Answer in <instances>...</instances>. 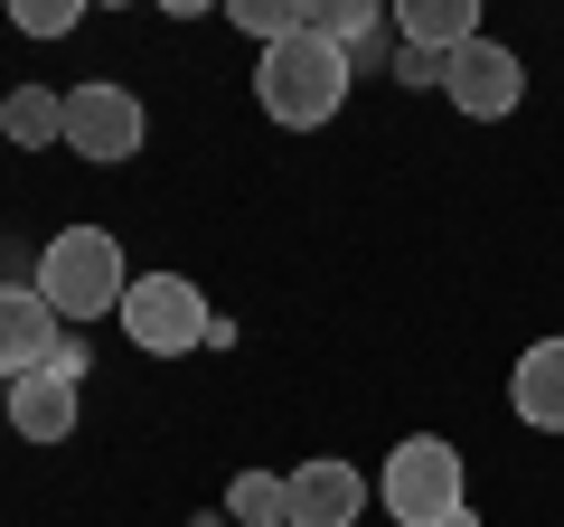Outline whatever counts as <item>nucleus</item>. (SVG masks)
Returning a JSON list of instances; mask_svg holds the SVG:
<instances>
[{"instance_id": "nucleus-10", "label": "nucleus", "mask_w": 564, "mask_h": 527, "mask_svg": "<svg viewBox=\"0 0 564 527\" xmlns=\"http://www.w3.org/2000/svg\"><path fill=\"white\" fill-rule=\"evenodd\" d=\"M508 406H518L527 433H564V330L518 348V367H508Z\"/></svg>"}, {"instance_id": "nucleus-2", "label": "nucleus", "mask_w": 564, "mask_h": 527, "mask_svg": "<svg viewBox=\"0 0 564 527\" xmlns=\"http://www.w3.org/2000/svg\"><path fill=\"white\" fill-rule=\"evenodd\" d=\"M29 283L47 292V311H57L66 330H85V321H113V311H122V292H132V264H122V245L104 236V226H57Z\"/></svg>"}, {"instance_id": "nucleus-1", "label": "nucleus", "mask_w": 564, "mask_h": 527, "mask_svg": "<svg viewBox=\"0 0 564 527\" xmlns=\"http://www.w3.org/2000/svg\"><path fill=\"white\" fill-rule=\"evenodd\" d=\"M348 85H358V66H348L321 29L263 47V66H254V104H263V122H282V132H321V122L348 104Z\"/></svg>"}, {"instance_id": "nucleus-16", "label": "nucleus", "mask_w": 564, "mask_h": 527, "mask_svg": "<svg viewBox=\"0 0 564 527\" xmlns=\"http://www.w3.org/2000/svg\"><path fill=\"white\" fill-rule=\"evenodd\" d=\"M10 20H20V39H66L85 10L76 0H10Z\"/></svg>"}, {"instance_id": "nucleus-8", "label": "nucleus", "mask_w": 564, "mask_h": 527, "mask_svg": "<svg viewBox=\"0 0 564 527\" xmlns=\"http://www.w3.org/2000/svg\"><path fill=\"white\" fill-rule=\"evenodd\" d=\"M367 508V471L339 452H311L302 471H282V527H358Z\"/></svg>"}, {"instance_id": "nucleus-4", "label": "nucleus", "mask_w": 564, "mask_h": 527, "mask_svg": "<svg viewBox=\"0 0 564 527\" xmlns=\"http://www.w3.org/2000/svg\"><path fill=\"white\" fill-rule=\"evenodd\" d=\"M122 340L141 348V358H188V348L217 340V311H207V292L188 283V273H132V292H122Z\"/></svg>"}, {"instance_id": "nucleus-12", "label": "nucleus", "mask_w": 564, "mask_h": 527, "mask_svg": "<svg viewBox=\"0 0 564 527\" xmlns=\"http://www.w3.org/2000/svg\"><path fill=\"white\" fill-rule=\"evenodd\" d=\"M311 29H321V39L339 47V57L358 66V76L386 57V47H395V20H386L377 0H321V10H311Z\"/></svg>"}, {"instance_id": "nucleus-6", "label": "nucleus", "mask_w": 564, "mask_h": 527, "mask_svg": "<svg viewBox=\"0 0 564 527\" xmlns=\"http://www.w3.org/2000/svg\"><path fill=\"white\" fill-rule=\"evenodd\" d=\"M443 95H452V114H470V122H508L527 104V57L508 39H470L462 57H443Z\"/></svg>"}, {"instance_id": "nucleus-5", "label": "nucleus", "mask_w": 564, "mask_h": 527, "mask_svg": "<svg viewBox=\"0 0 564 527\" xmlns=\"http://www.w3.org/2000/svg\"><path fill=\"white\" fill-rule=\"evenodd\" d=\"M141 132H151V114H141V95L132 85H113V76H85V85H66V151L76 161H132L141 151Z\"/></svg>"}, {"instance_id": "nucleus-17", "label": "nucleus", "mask_w": 564, "mask_h": 527, "mask_svg": "<svg viewBox=\"0 0 564 527\" xmlns=\"http://www.w3.org/2000/svg\"><path fill=\"white\" fill-rule=\"evenodd\" d=\"M395 85H443V57H423V47H395Z\"/></svg>"}, {"instance_id": "nucleus-3", "label": "nucleus", "mask_w": 564, "mask_h": 527, "mask_svg": "<svg viewBox=\"0 0 564 527\" xmlns=\"http://www.w3.org/2000/svg\"><path fill=\"white\" fill-rule=\"evenodd\" d=\"M377 499L395 508V527H480L470 518V471H462V443L443 433H404L377 471Z\"/></svg>"}, {"instance_id": "nucleus-15", "label": "nucleus", "mask_w": 564, "mask_h": 527, "mask_svg": "<svg viewBox=\"0 0 564 527\" xmlns=\"http://www.w3.org/2000/svg\"><path fill=\"white\" fill-rule=\"evenodd\" d=\"M226 518L236 527H282V471H236L226 481Z\"/></svg>"}, {"instance_id": "nucleus-11", "label": "nucleus", "mask_w": 564, "mask_h": 527, "mask_svg": "<svg viewBox=\"0 0 564 527\" xmlns=\"http://www.w3.org/2000/svg\"><path fill=\"white\" fill-rule=\"evenodd\" d=\"M395 39L423 47V57H462L489 29H480V0H395Z\"/></svg>"}, {"instance_id": "nucleus-9", "label": "nucleus", "mask_w": 564, "mask_h": 527, "mask_svg": "<svg viewBox=\"0 0 564 527\" xmlns=\"http://www.w3.org/2000/svg\"><path fill=\"white\" fill-rule=\"evenodd\" d=\"M66 340V321L47 311L39 283H0V377H29V367H47Z\"/></svg>"}, {"instance_id": "nucleus-7", "label": "nucleus", "mask_w": 564, "mask_h": 527, "mask_svg": "<svg viewBox=\"0 0 564 527\" xmlns=\"http://www.w3.org/2000/svg\"><path fill=\"white\" fill-rule=\"evenodd\" d=\"M76 386H85V348L76 340H57L47 367L10 377V424H20V443H66V433H76Z\"/></svg>"}, {"instance_id": "nucleus-13", "label": "nucleus", "mask_w": 564, "mask_h": 527, "mask_svg": "<svg viewBox=\"0 0 564 527\" xmlns=\"http://www.w3.org/2000/svg\"><path fill=\"white\" fill-rule=\"evenodd\" d=\"M0 142L66 151V95H57V85H10V95H0Z\"/></svg>"}, {"instance_id": "nucleus-14", "label": "nucleus", "mask_w": 564, "mask_h": 527, "mask_svg": "<svg viewBox=\"0 0 564 527\" xmlns=\"http://www.w3.org/2000/svg\"><path fill=\"white\" fill-rule=\"evenodd\" d=\"M226 20H236L245 39L282 47V39H302V29H311V0H226Z\"/></svg>"}]
</instances>
